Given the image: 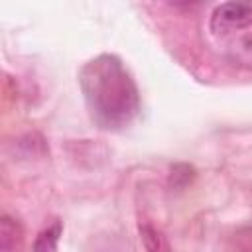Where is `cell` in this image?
<instances>
[{"mask_svg": "<svg viewBox=\"0 0 252 252\" xmlns=\"http://www.w3.org/2000/svg\"><path fill=\"white\" fill-rule=\"evenodd\" d=\"M79 87L91 120L108 132L128 128L140 114V91L114 53L89 59L79 71Z\"/></svg>", "mask_w": 252, "mask_h": 252, "instance_id": "cell-1", "label": "cell"}, {"mask_svg": "<svg viewBox=\"0 0 252 252\" xmlns=\"http://www.w3.org/2000/svg\"><path fill=\"white\" fill-rule=\"evenodd\" d=\"M209 35L230 63L252 69V2L219 4L209 18Z\"/></svg>", "mask_w": 252, "mask_h": 252, "instance_id": "cell-2", "label": "cell"}, {"mask_svg": "<svg viewBox=\"0 0 252 252\" xmlns=\"http://www.w3.org/2000/svg\"><path fill=\"white\" fill-rule=\"evenodd\" d=\"M24 232L16 219L10 215H2L0 219V250L2 252H18L22 248Z\"/></svg>", "mask_w": 252, "mask_h": 252, "instance_id": "cell-3", "label": "cell"}, {"mask_svg": "<svg viewBox=\"0 0 252 252\" xmlns=\"http://www.w3.org/2000/svg\"><path fill=\"white\" fill-rule=\"evenodd\" d=\"M140 232V240L146 252H171L169 242L165 240V236L161 234V230H158L152 224H140L138 228Z\"/></svg>", "mask_w": 252, "mask_h": 252, "instance_id": "cell-4", "label": "cell"}, {"mask_svg": "<svg viewBox=\"0 0 252 252\" xmlns=\"http://www.w3.org/2000/svg\"><path fill=\"white\" fill-rule=\"evenodd\" d=\"M61 232H63V224L59 220H55L53 224H49L47 228H43L35 236L32 252H55L57 250V244H59Z\"/></svg>", "mask_w": 252, "mask_h": 252, "instance_id": "cell-5", "label": "cell"}]
</instances>
